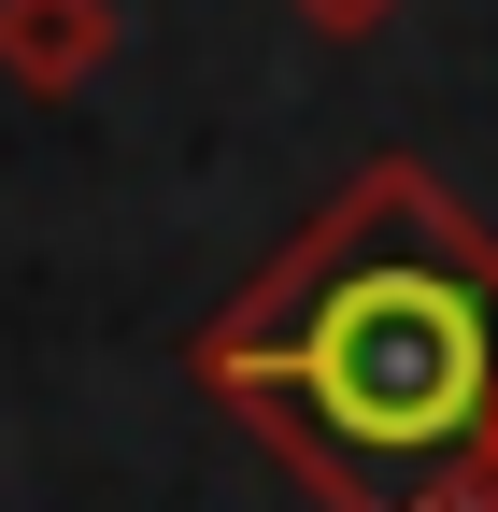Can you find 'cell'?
I'll use <instances>...</instances> for the list:
<instances>
[{"instance_id": "obj_1", "label": "cell", "mask_w": 498, "mask_h": 512, "mask_svg": "<svg viewBox=\"0 0 498 512\" xmlns=\"http://www.w3.org/2000/svg\"><path fill=\"white\" fill-rule=\"evenodd\" d=\"M185 370L314 512H456L498 470V228L427 157H356Z\"/></svg>"}, {"instance_id": "obj_2", "label": "cell", "mask_w": 498, "mask_h": 512, "mask_svg": "<svg viewBox=\"0 0 498 512\" xmlns=\"http://www.w3.org/2000/svg\"><path fill=\"white\" fill-rule=\"evenodd\" d=\"M114 43H129V15H114V0H0V86H29V100L100 86Z\"/></svg>"}, {"instance_id": "obj_3", "label": "cell", "mask_w": 498, "mask_h": 512, "mask_svg": "<svg viewBox=\"0 0 498 512\" xmlns=\"http://www.w3.org/2000/svg\"><path fill=\"white\" fill-rule=\"evenodd\" d=\"M285 15H299V29H314V43H370V29H385V15H399V0H285Z\"/></svg>"}, {"instance_id": "obj_4", "label": "cell", "mask_w": 498, "mask_h": 512, "mask_svg": "<svg viewBox=\"0 0 498 512\" xmlns=\"http://www.w3.org/2000/svg\"><path fill=\"white\" fill-rule=\"evenodd\" d=\"M456 512H498V470H484V484H470V498H456Z\"/></svg>"}]
</instances>
